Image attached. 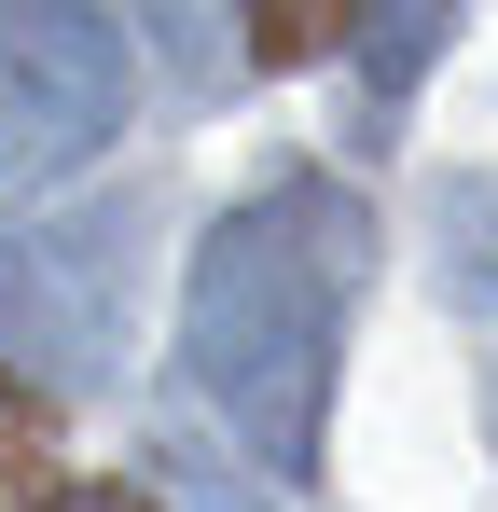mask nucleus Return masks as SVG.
<instances>
[{"label":"nucleus","mask_w":498,"mask_h":512,"mask_svg":"<svg viewBox=\"0 0 498 512\" xmlns=\"http://www.w3.org/2000/svg\"><path fill=\"white\" fill-rule=\"evenodd\" d=\"M374 277V208L346 180L291 167L249 208L208 222L194 291H180V360L208 388V416L249 443V471H319L332 429V360H346V305Z\"/></svg>","instance_id":"f257e3e1"},{"label":"nucleus","mask_w":498,"mask_h":512,"mask_svg":"<svg viewBox=\"0 0 498 512\" xmlns=\"http://www.w3.org/2000/svg\"><path fill=\"white\" fill-rule=\"evenodd\" d=\"M125 263H139V208H0V346L42 360V388H97L111 333H125Z\"/></svg>","instance_id":"f03ea898"},{"label":"nucleus","mask_w":498,"mask_h":512,"mask_svg":"<svg viewBox=\"0 0 498 512\" xmlns=\"http://www.w3.org/2000/svg\"><path fill=\"white\" fill-rule=\"evenodd\" d=\"M125 125V28L83 0H0V180L97 167Z\"/></svg>","instance_id":"7ed1b4c3"},{"label":"nucleus","mask_w":498,"mask_h":512,"mask_svg":"<svg viewBox=\"0 0 498 512\" xmlns=\"http://www.w3.org/2000/svg\"><path fill=\"white\" fill-rule=\"evenodd\" d=\"M443 42H457V14H443V0H402V14H346V56H360V97H374V111H360V139H388V111L415 97V70H429Z\"/></svg>","instance_id":"20e7f679"},{"label":"nucleus","mask_w":498,"mask_h":512,"mask_svg":"<svg viewBox=\"0 0 498 512\" xmlns=\"http://www.w3.org/2000/svg\"><path fill=\"white\" fill-rule=\"evenodd\" d=\"M28 499H56V416L28 374H0V512H28Z\"/></svg>","instance_id":"39448f33"},{"label":"nucleus","mask_w":498,"mask_h":512,"mask_svg":"<svg viewBox=\"0 0 498 512\" xmlns=\"http://www.w3.org/2000/svg\"><path fill=\"white\" fill-rule=\"evenodd\" d=\"M443 263H457V277H485V263H498V194H485V180L443 194Z\"/></svg>","instance_id":"423d86ee"},{"label":"nucleus","mask_w":498,"mask_h":512,"mask_svg":"<svg viewBox=\"0 0 498 512\" xmlns=\"http://www.w3.org/2000/svg\"><path fill=\"white\" fill-rule=\"evenodd\" d=\"M42 512H153L139 485H70V499H42Z\"/></svg>","instance_id":"0eeeda50"},{"label":"nucleus","mask_w":498,"mask_h":512,"mask_svg":"<svg viewBox=\"0 0 498 512\" xmlns=\"http://www.w3.org/2000/svg\"><path fill=\"white\" fill-rule=\"evenodd\" d=\"M180 499H194V512H249L236 485H222V471H180Z\"/></svg>","instance_id":"6e6552de"}]
</instances>
